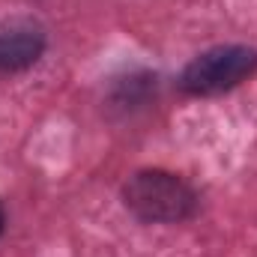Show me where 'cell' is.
Masks as SVG:
<instances>
[{
	"label": "cell",
	"instance_id": "cell-2",
	"mask_svg": "<svg viewBox=\"0 0 257 257\" xmlns=\"http://www.w3.org/2000/svg\"><path fill=\"white\" fill-rule=\"evenodd\" d=\"M257 72V48L251 45H215L189 60L180 75V90L194 99H209L236 90Z\"/></svg>",
	"mask_w": 257,
	"mask_h": 257
},
{
	"label": "cell",
	"instance_id": "cell-1",
	"mask_svg": "<svg viewBox=\"0 0 257 257\" xmlns=\"http://www.w3.org/2000/svg\"><path fill=\"white\" fill-rule=\"evenodd\" d=\"M123 206L144 224H183L197 212V192L165 168L135 171L123 183Z\"/></svg>",
	"mask_w": 257,
	"mask_h": 257
},
{
	"label": "cell",
	"instance_id": "cell-4",
	"mask_svg": "<svg viewBox=\"0 0 257 257\" xmlns=\"http://www.w3.org/2000/svg\"><path fill=\"white\" fill-rule=\"evenodd\" d=\"M3 230H6V209H3V203H0V236H3Z\"/></svg>",
	"mask_w": 257,
	"mask_h": 257
},
{
	"label": "cell",
	"instance_id": "cell-3",
	"mask_svg": "<svg viewBox=\"0 0 257 257\" xmlns=\"http://www.w3.org/2000/svg\"><path fill=\"white\" fill-rule=\"evenodd\" d=\"M48 48V36L36 21H9L0 24V75L27 72L42 60Z\"/></svg>",
	"mask_w": 257,
	"mask_h": 257
}]
</instances>
